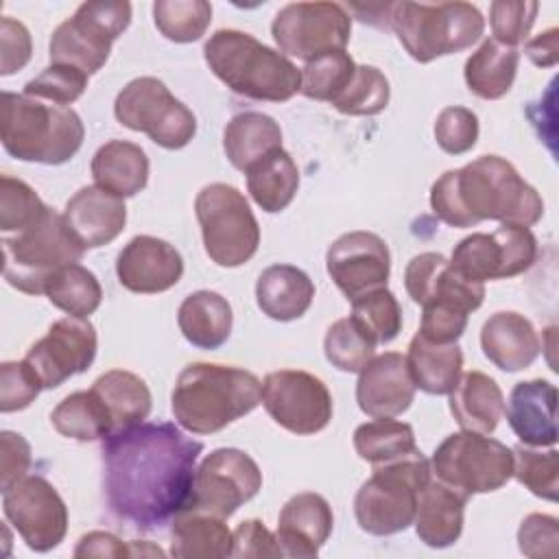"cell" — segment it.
<instances>
[{"mask_svg":"<svg viewBox=\"0 0 559 559\" xmlns=\"http://www.w3.org/2000/svg\"><path fill=\"white\" fill-rule=\"evenodd\" d=\"M203 443L175 424H138L103 441L105 500L135 528L153 531L190 507Z\"/></svg>","mask_w":559,"mask_h":559,"instance_id":"1","label":"cell"},{"mask_svg":"<svg viewBox=\"0 0 559 559\" xmlns=\"http://www.w3.org/2000/svg\"><path fill=\"white\" fill-rule=\"evenodd\" d=\"M430 207L450 227L483 221L531 227L544 216L539 192L498 155H480L463 168L445 170L430 188Z\"/></svg>","mask_w":559,"mask_h":559,"instance_id":"2","label":"cell"},{"mask_svg":"<svg viewBox=\"0 0 559 559\" xmlns=\"http://www.w3.org/2000/svg\"><path fill=\"white\" fill-rule=\"evenodd\" d=\"M262 402L255 373L216 362H192L175 382L170 408L175 421L194 435H212L249 415Z\"/></svg>","mask_w":559,"mask_h":559,"instance_id":"3","label":"cell"},{"mask_svg":"<svg viewBox=\"0 0 559 559\" xmlns=\"http://www.w3.org/2000/svg\"><path fill=\"white\" fill-rule=\"evenodd\" d=\"M203 57L216 79L234 94L284 103L301 87V70L280 50L269 48L253 35L236 28H221L210 35Z\"/></svg>","mask_w":559,"mask_h":559,"instance_id":"4","label":"cell"},{"mask_svg":"<svg viewBox=\"0 0 559 559\" xmlns=\"http://www.w3.org/2000/svg\"><path fill=\"white\" fill-rule=\"evenodd\" d=\"M0 138L4 151L20 162L59 166L79 153L85 127L72 107L2 92Z\"/></svg>","mask_w":559,"mask_h":559,"instance_id":"5","label":"cell"},{"mask_svg":"<svg viewBox=\"0 0 559 559\" xmlns=\"http://www.w3.org/2000/svg\"><path fill=\"white\" fill-rule=\"evenodd\" d=\"M389 28L415 61L428 63L476 44L485 17L469 2H391Z\"/></svg>","mask_w":559,"mask_h":559,"instance_id":"6","label":"cell"},{"mask_svg":"<svg viewBox=\"0 0 559 559\" xmlns=\"http://www.w3.org/2000/svg\"><path fill=\"white\" fill-rule=\"evenodd\" d=\"M430 474V461L421 450L373 465V474L360 485L354 500L358 526L378 537L406 531L415 520L417 498Z\"/></svg>","mask_w":559,"mask_h":559,"instance_id":"7","label":"cell"},{"mask_svg":"<svg viewBox=\"0 0 559 559\" xmlns=\"http://www.w3.org/2000/svg\"><path fill=\"white\" fill-rule=\"evenodd\" d=\"M83 253L85 249L70 234L63 214L48 207L24 231L2 236V275L13 288L41 295L48 277L57 269L79 262Z\"/></svg>","mask_w":559,"mask_h":559,"instance_id":"8","label":"cell"},{"mask_svg":"<svg viewBox=\"0 0 559 559\" xmlns=\"http://www.w3.org/2000/svg\"><path fill=\"white\" fill-rule=\"evenodd\" d=\"M203 249L225 269L249 262L260 247V225L245 194L229 183H210L194 199Z\"/></svg>","mask_w":559,"mask_h":559,"instance_id":"9","label":"cell"},{"mask_svg":"<svg viewBox=\"0 0 559 559\" xmlns=\"http://www.w3.org/2000/svg\"><path fill=\"white\" fill-rule=\"evenodd\" d=\"M131 4L124 0L83 2L50 35V63L72 66L85 74L98 72L109 59L111 44L129 28Z\"/></svg>","mask_w":559,"mask_h":559,"instance_id":"10","label":"cell"},{"mask_svg":"<svg viewBox=\"0 0 559 559\" xmlns=\"http://www.w3.org/2000/svg\"><path fill=\"white\" fill-rule=\"evenodd\" d=\"M430 469L437 480L469 500L474 493L496 491L511 480L513 450L487 435L461 430L435 448Z\"/></svg>","mask_w":559,"mask_h":559,"instance_id":"11","label":"cell"},{"mask_svg":"<svg viewBox=\"0 0 559 559\" xmlns=\"http://www.w3.org/2000/svg\"><path fill=\"white\" fill-rule=\"evenodd\" d=\"M114 116L122 127L146 133L168 151L183 148L197 133L194 114L155 76L129 81L116 96Z\"/></svg>","mask_w":559,"mask_h":559,"instance_id":"12","label":"cell"},{"mask_svg":"<svg viewBox=\"0 0 559 559\" xmlns=\"http://www.w3.org/2000/svg\"><path fill=\"white\" fill-rule=\"evenodd\" d=\"M271 33L282 55L308 63L321 55L345 50L352 15L338 2H290L275 13Z\"/></svg>","mask_w":559,"mask_h":559,"instance_id":"13","label":"cell"},{"mask_svg":"<svg viewBox=\"0 0 559 559\" xmlns=\"http://www.w3.org/2000/svg\"><path fill=\"white\" fill-rule=\"evenodd\" d=\"M537 238L528 227L500 225L493 234H469L456 242L450 264L478 284L487 280H509L533 266Z\"/></svg>","mask_w":559,"mask_h":559,"instance_id":"14","label":"cell"},{"mask_svg":"<svg viewBox=\"0 0 559 559\" xmlns=\"http://www.w3.org/2000/svg\"><path fill=\"white\" fill-rule=\"evenodd\" d=\"M262 404L271 419L293 435L323 430L334 413L332 395L323 380L301 369L266 373L262 380Z\"/></svg>","mask_w":559,"mask_h":559,"instance_id":"15","label":"cell"},{"mask_svg":"<svg viewBox=\"0 0 559 559\" xmlns=\"http://www.w3.org/2000/svg\"><path fill=\"white\" fill-rule=\"evenodd\" d=\"M262 489L258 463L238 448L212 450L194 472L190 507L227 520Z\"/></svg>","mask_w":559,"mask_h":559,"instance_id":"16","label":"cell"},{"mask_svg":"<svg viewBox=\"0 0 559 559\" xmlns=\"http://www.w3.org/2000/svg\"><path fill=\"white\" fill-rule=\"evenodd\" d=\"M2 511L35 552L57 548L68 533V507L44 476H24L2 493Z\"/></svg>","mask_w":559,"mask_h":559,"instance_id":"17","label":"cell"},{"mask_svg":"<svg viewBox=\"0 0 559 559\" xmlns=\"http://www.w3.org/2000/svg\"><path fill=\"white\" fill-rule=\"evenodd\" d=\"M96 345V330L87 319L66 317L48 328V334L26 352L24 360L35 369L44 389H57L94 362Z\"/></svg>","mask_w":559,"mask_h":559,"instance_id":"18","label":"cell"},{"mask_svg":"<svg viewBox=\"0 0 559 559\" xmlns=\"http://www.w3.org/2000/svg\"><path fill=\"white\" fill-rule=\"evenodd\" d=\"M325 266L338 290L352 301L369 290L386 286L391 255L386 242L378 234L347 231L330 245Z\"/></svg>","mask_w":559,"mask_h":559,"instance_id":"19","label":"cell"},{"mask_svg":"<svg viewBox=\"0 0 559 559\" xmlns=\"http://www.w3.org/2000/svg\"><path fill=\"white\" fill-rule=\"evenodd\" d=\"M404 286L419 306L445 304L467 314L480 308L485 299V284L465 280L445 255L435 251L419 253L406 264Z\"/></svg>","mask_w":559,"mask_h":559,"instance_id":"20","label":"cell"},{"mask_svg":"<svg viewBox=\"0 0 559 559\" xmlns=\"http://www.w3.org/2000/svg\"><path fill=\"white\" fill-rule=\"evenodd\" d=\"M116 275L131 293H164L181 280L183 258L170 242L142 234L131 238L118 253Z\"/></svg>","mask_w":559,"mask_h":559,"instance_id":"21","label":"cell"},{"mask_svg":"<svg viewBox=\"0 0 559 559\" xmlns=\"http://www.w3.org/2000/svg\"><path fill=\"white\" fill-rule=\"evenodd\" d=\"M358 373L356 402L365 415L373 419L397 417L413 404L415 382L404 354L384 352L373 356Z\"/></svg>","mask_w":559,"mask_h":559,"instance_id":"22","label":"cell"},{"mask_svg":"<svg viewBox=\"0 0 559 559\" xmlns=\"http://www.w3.org/2000/svg\"><path fill=\"white\" fill-rule=\"evenodd\" d=\"M63 221L85 251L105 247L124 229V199L100 186H85L66 203Z\"/></svg>","mask_w":559,"mask_h":559,"instance_id":"23","label":"cell"},{"mask_svg":"<svg viewBox=\"0 0 559 559\" xmlns=\"http://www.w3.org/2000/svg\"><path fill=\"white\" fill-rule=\"evenodd\" d=\"M332 526L334 515L330 502L314 491H304L282 507L275 537L286 557L312 559L328 542Z\"/></svg>","mask_w":559,"mask_h":559,"instance_id":"24","label":"cell"},{"mask_svg":"<svg viewBox=\"0 0 559 559\" xmlns=\"http://www.w3.org/2000/svg\"><path fill=\"white\" fill-rule=\"evenodd\" d=\"M555 406L557 389L548 380L518 382L509 395V426L524 445L552 448L557 443Z\"/></svg>","mask_w":559,"mask_h":559,"instance_id":"25","label":"cell"},{"mask_svg":"<svg viewBox=\"0 0 559 559\" xmlns=\"http://www.w3.org/2000/svg\"><path fill=\"white\" fill-rule=\"evenodd\" d=\"M483 354L502 371H522L539 356V336L520 312H496L480 330Z\"/></svg>","mask_w":559,"mask_h":559,"instance_id":"26","label":"cell"},{"mask_svg":"<svg viewBox=\"0 0 559 559\" xmlns=\"http://www.w3.org/2000/svg\"><path fill=\"white\" fill-rule=\"evenodd\" d=\"M467 498L441 480H428L417 498L415 533L430 548H448L463 533Z\"/></svg>","mask_w":559,"mask_h":559,"instance_id":"27","label":"cell"},{"mask_svg":"<svg viewBox=\"0 0 559 559\" xmlns=\"http://www.w3.org/2000/svg\"><path fill=\"white\" fill-rule=\"evenodd\" d=\"M450 395V413L461 430L491 435L504 413V395L498 382L483 371H467L459 378Z\"/></svg>","mask_w":559,"mask_h":559,"instance_id":"28","label":"cell"},{"mask_svg":"<svg viewBox=\"0 0 559 559\" xmlns=\"http://www.w3.org/2000/svg\"><path fill=\"white\" fill-rule=\"evenodd\" d=\"M314 299V284L306 271L293 264H273L255 282L258 308L273 321H295Z\"/></svg>","mask_w":559,"mask_h":559,"instance_id":"29","label":"cell"},{"mask_svg":"<svg viewBox=\"0 0 559 559\" xmlns=\"http://www.w3.org/2000/svg\"><path fill=\"white\" fill-rule=\"evenodd\" d=\"M234 533L225 520L207 511L188 507L173 518L170 555L179 559L231 557Z\"/></svg>","mask_w":559,"mask_h":559,"instance_id":"30","label":"cell"},{"mask_svg":"<svg viewBox=\"0 0 559 559\" xmlns=\"http://www.w3.org/2000/svg\"><path fill=\"white\" fill-rule=\"evenodd\" d=\"M90 168L96 186L120 199L135 197L148 183V157L144 148L127 140L105 142L94 153Z\"/></svg>","mask_w":559,"mask_h":559,"instance_id":"31","label":"cell"},{"mask_svg":"<svg viewBox=\"0 0 559 559\" xmlns=\"http://www.w3.org/2000/svg\"><path fill=\"white\" fill-rule=\"evenodd\" d=\"M177 323L183 338L199 349H216L231 334V306L214 290H197L188 295L179 310Z\"/></svg>","mask_w":559,"mask_h":559,"instance_id":"32","label":"cell"},{"mask_svg":"<svg viewBox=\"0 0 559 559\" xmlns=\"http://www.w3.org/2000/svg\"><path fill=\"white\" fill-rule=\"evenodd\" d=\"M277 148H282V129L262 111L236 114L225 124L223 151L229 164L242 173Z\"/></svg>","mask_w":559,"mask_h":559,"instance_id":"33","label":"cell"},{"mask_svg":"<svg viewBox=\"0 0 559 559\" xmlns=\"http://www.w3.org/2000/svg\"><path fill=\"white\" fill-rule=\"evenodd\" d=\"M406 365L415 389L430 395H445L461 378L463 352L456 343H432L417 332L411 338Z\"/></svg>","mask_w":559,"mask_h":559,"instance_id":"34","label":"cell"},{"mask_svg":"<svg viewBox=\"0 0 559 559\" xmlns=\"http://www.w3.org/2000/svg\"><path fill=\"white\" fill-rule=\"evenodd\" d=\"M92 391L105 404L111 419V435L142 424L153 406L151 391L146 382L124 369H111L98 376Z\"/></svg>","mask_w":559,"mask_h":559,"instance_id":"35","label":"cell"},{"mask_svg":"<svg viewBox=\"0 0 559 559\" xmlns=\"http://www.w3.org/2000/svg\"><path fill=\"white\" fill-rule=\"evenodd\" d=\"M520 63V50L513 46H504L500 41L485 39L478 50H474L463 68L465 85L472 94L485 100H498L502 98L518 72Z\"/></svg>","mask_w":559,"mask_h":559,"instance_id":"36","label":"cell"},{"mask_svg":"<svg viewBox=\"0 0 559 559\" xmlns=\"http://www.w3.org/2000/svg\"><path fill=\"white\" fill-rule=\"evenodd\" d=\"M245 175L251 199L269 214L286 210L299 188V168L284 148L269 153Z\"/></svg>","mask_w":559,"mask_h":559,"instance_id":"37","label":"cell"},{"mask_svg":"<svg viewBox=\"0 0 559 559\" xmlns=\"http://www.w3.org/2000/svg\"><path fill=\"white\" fill-rule=\"evenodd\" d=\"M50 421L59 435L74 441H98L111 435L109 413L92 389L63 397L52 408Z\"/></svg>","mask_w":559,"mask_h":559,"instance_id":"38","label":"cell"},{"mask_svg":"<svg viewBox=\"0 0 559 559\" xmlns=\"http://www.w3.org/2000/svg\"><path fill=\"white\" fill-rule=\"evenodd\" d=\"M44 295L55 308L68 312V317L87 319L100 306L103 288L90 269L72 262L48 277Z\"/></svg>","mask_w":559,"mask_h":559,"instance_id":"39","label":"cell"},{"mask_svg":"<svg viewBox=\"0 0 559 559\" xmlns=\"http://www.w3.org/2000/svg\"><path fill=\"white\" fill-rule=\"evenodd\" d=\"M354 448L356 454L371 465L386 463L417 450L413 426L393 417L360 424L354 430Z\"/></svg>","mask_w":559,"mask_h":559,"instance_id":"40","label":"cell"},{"mask_svg":"<svg viewBox=\"0 0 559 559\" xmlns=\"http://www.w3.org/2000/svg\"><path fill=\"white\" fill-rule=\"evenodd\" d=\"M153 22L166 39L190 44L205 35L212 22V4L205 0H157Z\"/></svg>","mask_w":559,"mask_h":559,"instance_id":"41","label":"cell"},{"mask_svg":"<svg viewBox=\"0 0 559 559\" xmlns=\"http://www.w3.org/2000/svg\"><path fill=\"white\" fill-rule=\"evenodd\" d=\"M349 317L376 345L391 343L402 332V306L386 286L352 299Z\"/></svg>","mask_w":559,"mask_h":559,"instance_id":"42","label":"cell"},{"mask_svg":"<svg viewBox=\"0 0 559 559\" xmlns=\"http://www.w3.org/2000/svg\"><path fill=\"white\" fill-rule=\"evenodd\" d=\"M354 72L356 63L345 50L321 55L304 66L299 92L308 98L325 100L332 105L349 85Z\"/></svg>","mask_w":559,"mask_h":559,"instance_id":"43","label":"cell"},{"mask_svg":"<svg viewBox=\"0 0 559 559\" xmlns=\"http://www.w3.org/2000/svg\"><path fill=\"white\" fill-rule=\"evenodd\" d=\"M328 362L345 373H358L373 356L376 343L358 328L352 317L334 321L323 338Z\"/></svg>","mask_w":559,"mask_h":559,"instance_id":"44","label":"cell"},{"mask_svg":"<svg viewBox=\"0 0 559 559\" xmlns=\"http://www.w3.org/2000/svg\"><path fill=\"white\" fill-rule=\"evenodd\" d=\"M513 476L531 493L542 500L557 502L559 498V452L557 450H535L533 445L513 448Z\"/></svg>","mask_w":559,"mask_h":559,"instance_id":"45","label":"cell"},{"mask_svg":"<svg viewBox=\"0 0 559 559\" xmlns=\"http://www.w3.org/2000/svg\"><path fill=\"white\" fill-rule=\"evenodd\" d=\"M391 87L376 66H356L354 79L332 107L345 116H376L386 109Z\"/></svg>","mask_w":559,"mask_h":559,"instance_id":"46","label":"cell"},{"mask_svg":"<svg viewBox=\"0 0 559 559\" xmlns=\"http://www.w3.org/2000/svg\"><path fill=\"white\" fill-rule=\"evenodd\" d=\"M48 205L22 179L11 175L0 177V229L2 234H17L37 223Z\"/></svg>","mask_w":559,"mask_h":559,"instance_id":"47","label":"cell"},{"mask_svg":"<svg viewBox=\"0 0 559 559\" xmlns=\"http://www.w3.org/2000/svg\"><path fill=\"white\" fill-rule=\"evenodd\" d=\"M87 76L90 74H85L79 68L50 63L24 85V94L68 107L87 90Z\"/></svg>","mask_w":559,"mask_h":559,"instance_id":"48","label":"cell"},{"mask_svg":"<svg viewBox=\"0 0 559 559\" xmlns=\"http://www.w3.org/2000/svg\"><path fill=\"white\" fill-rule=\"evenodd\" d=\"M539 4L533 0H496L489 4V24L493 39L518 48L526 41L533 22L537 17Z\"/></svg>","mask_w":559,"mask_h":559,"instance_id":"49","label":"cell"},{"mask_svg":"<svg viewBox=\"0 0 559 559\" xmlns=\"http://www.w3.org/2000/svg\"><path fill=\"white\" fill-rule=\"evenodd\" d=\"M435 140L441 151L450 155H463L476 146L478 118L467 107H445L435 120Z\"/></svg>","mask_w":559,"mask_h":559,"instance_id":"50","label":"cell"},{"mask_svg":"<svg viewBox=\"0 0 559 559\" xmlns=\"http://www.w3.org/2000/svg\"><path fill=\"white\" fill-rule=\"evenodd\" d=\"M44 389L39 376L26 360H7L0 365V411L15 413L39 395Z\"/></svg>","mask_w":559,"mask_h":559,"instance_id":"51","label":"cell"},{"mask_svg":"<svg viewBox=\"0 0 559 559\" xmlns=\"http://www.w3.org/2000/svg\"><path fill=\"white\" fill-rule=\"evenodd\" d=\"M559 542V522L555 515L531 513L518 531V546L524 557H555Z\"/></svg>","mask_w":559,"mask_h":559,"instance_id":"52","label":"cell"},{"mask_svg":"<svg viewBox=\"0 0 559 559\" xmlns=\"http://www.w3.org/2000/svg\"><path fill=\"white\" fill-rule=\"evenodd\" d=\"M421 308L424 314L419 334L432 343H456L467 328V312L454 306L428 304Z\"/></svg>","mask_w":559,"mask_h":559,"instance_id":"53","label":"cell"},{"mask_svg":"<svg viewBox=\"0 0 559 559\" xmlns=\"http://www.w3.org/2000/svg\"><path fill=\"white\" fill-rule=\"evenodd\" d=\"M0 74L9 76L22 70L33 52V41L28 28L9 15L0 20Z\"/></svg>","mask_w":559,"mask_h":559,"instance_id":"54","label":"cell"},{"mask_svg":"<svg viewBox=\"0 0 559 559\" xmlns=\"http://www.w3.org/2000/svg\"><path fill=\"white\" fill-rule=\"evenodd\" d=\"M31 467V445L13 430H2L0 435V489L2 493L20 483Z\"/></svg>","mask_w":559,"mask_h":559,"instance_id":"55","label":"cell"},{"mask_svg":"<svg viewBox=\"0 0 559 559\" xmlns=\"http://www.w3.org/2000/svg\"><path fill=\"white\" fill-rule=\"evenodd\" d=\"M231 557H284V552L277 537L260 520H245L234 531Z\"/></svg>","mask_w":559,"mask_h":559,"instance_id":"56","label":"cell"},{"mask_svg":"<svg viewBox=\"0 0 559 559\" xmlns=\"http://www.w3.org/2000/svg\"><path fill=\"white\" fill-rule=\"evenodd\" d=\"M74 557H131L129 550V542L118 539L111 533L105 531H90L85 533L76 548H74Z\"/></svg>","mask_w":559,"mask_h":559,"instance_id":"57","label":"cell"},{"mask_svg":"<svg viewBox=\"0 0 559 559\" xmlns=\"http://www.w3.org/2000/svg\"><path fill=\"white\" fill-rule=\"evenodd\" d=\"M524 52L539 68L555 66L559 59V31L552 26V28L535 35L533 39H528L524 44Z\"/></svg>","mask_w":559,"mask_h":559,"instance_id":"58","label":"cell"},{"mask_svg":"<svg viewBox=\"0 0 559 559\" xmlns=\"http://www.w3.org/2000/svg\"><path fill=\"white\" fill-rule=\"evenodd\" d=\"M129 550L131 557H164V550L148 542H129Z\"/></svg>","mask_w":559,"mask_h":559,"instance_id":"59","label":"cell"}]
</instances>
